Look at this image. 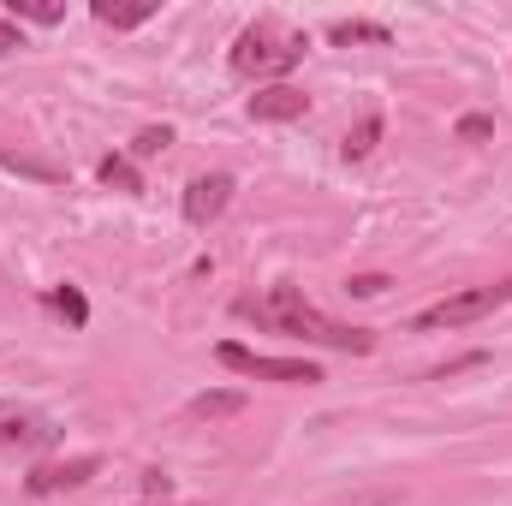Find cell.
Instances as JSON below:
<instances>
[{
	"mask_svg": "<svg viewBox=\"0 0 512 506\" xmlns=\"http://www.w3.org/2000/svg\"><path fill=\"white\" fill-rule=\"evenodd\" d=\"M233 316H239V322H256V328H268V334L304 340V346H328V352H376V334H370V328L334 322L328 310H316V304L304 298V286H274L268 298H239Z\"/></svg>",
	"mask_w": 512,
	"mask_h": 506,
	"instance_id": "6da1fadb",
	"label": "cell"
},
{
	"mask_svg": "<svg viewBox=\"0 0 512 506\" xmlns=\"http://www.w3.org/2000/svg\"><path fill=\"white\" fill-rule=\"evenodd\" d=\"M304 48H310L304 30H292V24H280V18H256V24L239 30L227 66H233L239 78H280V72H292V66L304 60Z\"/></svg>",
	"mask_w": 512,
	"mask_h": 506,
	"instance_id": "7a4b0ae2",
	"label": "cell"
},
{
	"mask_svg": "<svg viewBox=\"0 0 512 506\" xmlns=\"http://www.w3.org/2000/svg\"><path fill=\"white\" fill-rule=\"evenodd\" d=\"M501 304H512V280H495V286H471V292H453V298H441V304H429L411 328L417 334H435V328H465V322H483V316H495Z\"/></svg>",
	"mask_w": 512,
	"mask_h": 506,
	"instance_id": "3957f363",
	"label": "cell"
},
{
	"mask_svg": "<svg viewBox=\"0 0 512 506\" xmlns=\"http://www.w3.org/2000/svg\"><path fill=\"white\" fill-rule=\"evenodd\" d=\"M215 358H221L233 376H251V381H280V387H316V381H322V370H316L310 358H268V352L239 346V340L215 346Z\"/></svg>",
	"mask_w": 512,
	"mask_h": 506,
	"instance_id": "277c9868",
	"label": "cell"
},
{
	"mask_svg": "<svg viewBox=\"0 0 512 506\" xmlns=\"http://www.w3.org/2000/svg\"><path fill=\"white\" fill-rule=\"evenodd\" d=\"M227 203H233V173H197L191 185H185V221L191 227H209V221H221L227 215Z\"/></svg>",
	"mask_w": 512,
	"mask_h": 506,
	"instance_id": "5b68a950",
	"label": "cell"
},
{
	"mask_svg": "<svg viewBox=\"0 0 512 506\" xmlns=\"http://www.w3.org/2000/svg\"><path fill=\"white\" fill-rule=\"evenodd\" d=\"M60 429L42 417V411H30V405H12V399H0V447H48Z\"/></svg>",
	"mask_w": 512,
	"mask_h": 506,
	"instance_id": "8992f818",
	"label": "cell"
},
{
	"mask_svg": "<svg viewBox=\"0 0 512 506\" xmlns=\"http://www.w3.org/2000/svg\"><path fill=\"white\" fill-rule=\"evenodd\" d=\"M102 471V459L96 453H84V459H66V465H36L30 477H24V489L42 501V495H60V489H78V483H90Z\"/></svg>",
	"mask_w": 512,
	"mask_h": 506,
	"instance_id": "52a82bcc",
	"label": "cell"
},
{
	"mask_svg": "<svg viewBox=\"0 0 512 506\" xmlns=\"http://www.w3.org/2000/svg\"><path fill=\"white\" fill-rule=\"evenodd\" d=\"M304 114H310V96L292 90V84H268V90L251 96V120H262V126H286V120H304Z\"/></svg>",
	"mask_w": 512,
	"mask_h": 506,
	"instance_id": "ba28073f",
	"label": "cell"
},
{
	"mask_svg": "<svg viewBox=\"0 0 512 506\" xmlns=\"http://www.w3.org/2000/svg\"><path fill=\"white\" fill-rule=\"evenodd\" d=\"M328 42H334V48H358V42H376V48H382V42H393V30H387V24H364V18H352V24H334Z\"/></svg>",
	"mask_w": 512,
	"mask_h": 506,
	"instance_id": "9c48e42d",
	"label": "cell"
},
{
	"mask_svg": "<svg viewBox=\"0 0 512 506\" xmlns=\"http://www.w3.org/2000/svg\"><path fill=\"white\" fill-rule=\"evenodd\" d=\"M90 12H96V24H108V30H137V24L155 18V6H114V0H96Z\"/></svg>",
	"mask_w": 512,
	"mask_h": 506,
	"instance_id": "30bf717a",
	"label": "cell"
},
{
	"mask_svg": "<svg viewBox=\"0 0 512 506\" xmlns=\"http://www.w3.org/2000/svg\"><path fill=\"white\" fill-rule=\"evenodd\" d=\"M185 411L203 417V423H215V417H239V411H245V393H197Z\"/></svg>",
	"mask_w": 512,
	"mask_h": 506,
	"instance_id": "8fae6325",
	"label": "cell"
},
{
	"mask_svg": "<svg viewBox=\"0 0 512 506\" xmlns=\"http://www.w3.org/2000/svg\"><path fill=\"white\" fill-rule=\"evenodd\" d=\"M48 310H54V316H66L72 328H84V322H90V304H84V292H78V286H54V292H48Z\"/></svg>",
	"mask_w": 512,
	"mask_h": 506,
	"instance_id": "7c38bea8",
	"label": "cell"
},
{
	"mask_svg": "<svg viewBox=\"0 0 512 506\" xmlns=\"http://www.w3.org/2000/svg\"><path fill=\"white\" fill-rule=\"evenodd\" d=\"M0 167H12V173H24V179H42V185H60V179H66L54 161H36V155H12V149H0Z\"/></svg>",
	"mask_w": 512,
	"mask_h": 506,
	"instance_id": "4fadbf2b",
	"label": "cell"
},
{
	"mask_svg": "<svg viewBox=\"0 0 512 506\" xmlns=\"http://www.w3.org/2000/svg\"><path fill=\"white\" fill-rule=\"evenodd\" d=\"M376 137H382V114H370V120H364L358 131H346V143H340V155H346V161H364V155L376 149Z\"/></svg>",
	"mask_w": 512,
	"mask_h": 506,
	"instance_id": "5bb4252c",
	"label": "cell"
},
{
	"mask_svg": "<svg viewBox=\"0 0 512 506\" xmlns=\"http://www.w3.org/2000/svg\"><path fill=\"white\" fill-rule=\"evenodd\" d=\"M96 179H102V185H120V191H143V179H137V167H131L126 155H108V161L96 167Z\"/></svg>",
	"mask_w": 512,
	"mask_h": 506,
	"instance_id": "9a60e30c",
	"label": "cell"
},
{
	"mask_svg": "<svg viewBox=\"0 0 512 506\" xmlns=\"http://www.w3.org/2000/svg\"><path fill=\"white\" fill-rule=\"evenodd\" d=\"M167 143H173V126H143L137 137H131V155H137V161H149V155H161Z\"/></svg>",
	"mask_w": 512,
	"mask_h": 506,
	"instance_id": "2e32d148",
	"label": "cell"
},
{
	"mask_svg": "<svg viewBox=\"0 0 512 506\" xmlns=\"http://www.w3.org/2000/svg\"><path fill=\"white\" fill-rule=\"evenodd\" d=\"M346 292H352V298H382L387 274H352V280H346Z\"/></svg>",
	"mask_w": 512,
	"mask_h": 506,
	"instance_id": "e0dca14e",
	"label": "cell"
},
{
	"mask_svg": "<svg viewBox=\"0 0 512 506\" xmlns=\"http://www.w3.org/2000/svg\"><path fill=\"white\" fill-rule=\"evenodd\" d=\"M12 18H30V24H60V6H30V0H12Z\"/></svg>",
	"mask_w": 512,
	"mask_h": 506,
	"instance_id": "ac0fdd59",
	"label": "cell"
},
{
	"mask_svg": "<svg viewBox=\"0 0 512 506\" xmlns=\"http://www.w3.org/2000/svg\"><path fill=\"white\" fill-rule=\"evenodd\" d=\"M489 131H495V120H489V114H465V120H459V143H483Z\"/></svg>",
	"mask_w": 512,
	"mask_h": 506,
	"instance_id": "d6986e66",
	"label": "cell"
},
{
	"mask_svg": "<svg viewBox=\"0 0 512 506\" xmlns=\"http://www.w3.org/2000/svg\"><path fill=\"white\" fill-rule=\"evenodd\" d=\"M167 495H173L167 471H143V501H167Z\"/></svg>",
	"mask_w": 512,
	"mask_h": 506,
	"instance_id": "ffe728a7",
	"label": "cell"
},
{
	"mask_svg": "<svg viewBox=\"0 0 512 506\" xmlns=\"http://www.w3.org/2000/svg\"><path fill=\"white\" fill-rule=\"evenodd\" d=\"M24 48V36L12 30V18H0V54H18Z\"/></svg>",
	"mask_w": 512,
	"mask_h": 506,
	"instance_id": "44dd1931",
	"label": "cell"
},
{
	"mask_svg": "<svg viewBox=\"0 0 512 506\" xmlns=\"http://www.w3.org/2000/svg\"><path fill=\"white\" fill-rule=\"evenodd\" d=\"M137 506H173V501H137Z\"/></svg>",
	"mask_w": 512,
	"mask_h": 506,
	"instance_id": "7402d4cb",
	"label": "cell"
},
{
	"mask_svg": "<svg viewBox=\"0 0 512 506\" xmlns=\"http://www.w3.org/2000/svg\"><path fill=\"white\" fill-rule=\"evenodd\" d=\"M358 506H387V501H358Z\"/></svg>",
	"mask_w": 512,
	"mask_h": 506,
	"instance_id": "603a6c76",
	"label": "cell"
}]
</instances>
